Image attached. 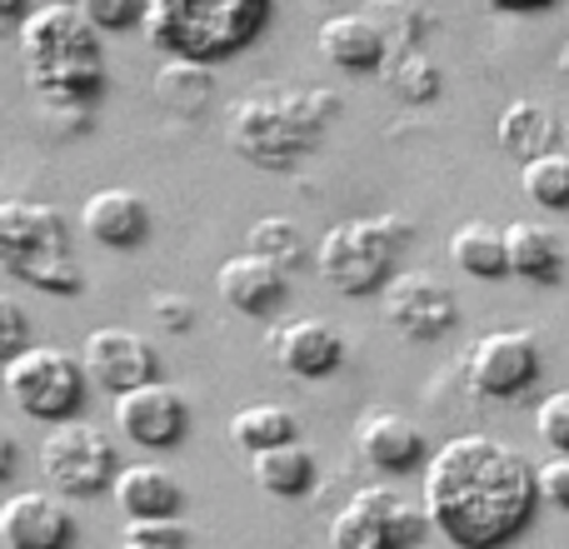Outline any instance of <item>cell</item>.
<instances>
[{
  "mask_svg": "<svg viewBox=\"0 0 569 549\" xmlns=\"http://www.w3.org/2000/svg\"><path fill=\"white\" fill-rule=\"evenodd\" d=\"M420 505L455 549H505L535 525L540 465L495 435H450L425 465Z\"/></svg>",
  "mask_w": 569,
  "mask_h": 549,
  "instance_id": "cell-1",
  "label": "cell"
},
{
  "mask_svg": "<svg viewBox=\"0 0 569 549\" xmlns=\"http://www.w3.org/2000/svg\"><path fill=\"white\" fill-rule=\"evenodd\" d=\"M340 116V96L325 86H256L226 116V140L256 170H295L320 150V136Z\"/></svg>",
  "mask_w": 569,
  "mask_h": 549,
  "instance_id": "cell-2",
  "label": "cell"
},
{
  "mask_svg": "<svg viewBox=\"0 0 569 549\" xmlns=\"http://www.w3.org/2000/svg\"><path fill=\"white\" fill-rule=\"evenodd\" d=\"M26 86L46 106L90 110L106 96V46L80 6H36L16 36Z\"/></svg>",
  "mask_w": 569,
  "mask_h": 549,
  "instance_id": "cell-3",
  "label": "cell"
},
{
  "mask_svg": "<svg viewBox=\"0 0 569 549\" xmlns=\"http://www.w3.org/2000/svg\"><path fill=\"white\" fill-rule=\"evenodd\" d=\"M276 20V0H150L146 40L166 60H226Z\"/></svg>",
  "mask_w": 569,
  "mask_h": 549,
  "instance_id": "cell-4",
  "label": "cell"
},
{
  "mask_svg": "<svg viewBox=\"0 0 569 549\" xmlns=\"http://www.w3.org/2000/svg\"><path fill=\"white\" fill-rule=\"evenodd\" d=\"M0 270L40 295H76L80 260L66 210L26 196L0 200Z\"/></svg>",
  "mask_w": 569,
  "mask_h": 549,
  "instance_id": "cell-5",
  "label": "cell"
},
{
  "mask_svg": "<svg viewBox=\"0 0 569 549\" xmlns=\"http://www.w3.org/2000/svg\"><path fill=\"white\" fill-rule=\"evenodd\" d=\"M405 246H410V220L405 216H360L340 220L315 246V274L335 295H380L395 280Z\"/></svg>",
  "mask_w": 569,
  "mask_h": 549,
  "instance_id": "cell-6",
  "label": "cell"
},
{
  "mask_svg": "<svg viewBox=\"0 0 569 549\" xmlns=\"http://www.w3.org/2000/svg\"><path fill=\"white\" fill-rule=\"evenodd\" d=\"M0 385H6L10 405L20 415L46 420V425L76 420L90 390L80 355L60 350V345H30V350H20L10 365H0Z\"/></svg>",
  "mask_w": 569,
  "mask_h": 549,
  "instance_id": "cell-7",
  "label": "cell"
},
{
  "mask_svg": "<svg viewBox=\"0 0 569 549\" xmlns=\"http://www.w3.org/2000/svg\"><path fill=\"white\" fill-rule=\"evenodd\" d=\"M36 460H40L46 485L56 495H66V500H90V495L110 490L116 475L126 470V460H120L110 430L80 420V415L76 420L50 425L46 440H40V450H36Z\"/></svg>",
  "mask_w": 569,
  "mask_h": 549,
  "instance_id": "cell-8",
  "label": "cell"
},
{
  "mask_svg": "<svg viewBox=\"0 0 569 549\" xmlns=\"http://www.w3.org/2000/svg\"><path fill=\"white\" fill-rule=\"evenodd\" d=\"M430 515L415 505L410 495L390 490V485H365L335 510L330 545L335 549H420L430 535Z\"/></svg>",
  "mask_w": 569,
  "mask_h": 549,
  "instance_id": "cell-9",
  "label": "cell"
},
{
  "mask_svg": "<svg viewBox=\"0 0 569 549\" xmlns=\"http://www.w3.org/2000/svg\"><path fill=\"white\" fill-rule=\"evenodd\" d=\"M545 370V350H540V335L535 330H490L470 345L465 355V380L480 400H520L540 385Z\"/></svg>",
  "mask_w": 569,
  "mask_h": 549,
  "instance_id": "cell-10",
  "label": "cell"
},
{
  "mask_svg": "<svg viewBox=\"0 0 569 549\" xmlns=\"http://www.w3.org/2000/svg\"><path fill=\"white\" fill-rule=\"evenodd\" d=\"M380 315L390 330H400L405 340H445L460 325V300L455 290L430 270H400L380 290Z\"/></svg>",
  "mask_w": 569,
  "mask_h": 549,
  "instance_id": "cell-11",
  "label": "cell"
},
{
  "mask_svg": "<svg viewBox=\"0 0 569 549\" xmlns=\"http://www.w3.org/2000/svg\"><path fill=\"white\" fill-rule=\"evenodd\" d=\"M76 355H80V365H86V380L96 385V390H106L110 400L160 380L156 345L140 330H126V325H96V330L80 340Z\"/></svg>",
  "mask_w": 569,
  "mask_h": 549,
  "instance_id": "cell-12",
  "label": "cell"
},
{
  "mask_svg": "<svg viewBox=\"0 0 569 549\" xmlns=\"http://www.w3.org/2000/svg\"><path fill=\"white\" fill-rule=\"evenodd\" d=\"M116 435L136 450H176L190 435V405L176 385H140V390L110 400Z\"/></svg>",
  "mask_w": 569,
  "mask_h": 549,
  "instance_id": "cell-13",
  "label": "cell"
},
{
  "mask_svg": "<svg viewBox=\"0 0 569 549\" xmlns=\"http://www.w3.org/2000/svg\"><path fill=\"white\" fill-rule=\"evenodd\" d=\"M266 350L290 380H330L345 365V335L325 315H290L270 325Z\"/></svg>",
  "mask_w": 569,
  "mask_h": 549,
  "instance_id": "cell-14",
  "label": "cell"
},
{
  "mask_svg": "<svg viewBox=\"0 0 569 549\" xmlns=\"http://www.w3.org/2000/svg\"><path fill=\"white\" fill-rule=\"evenodd\" d=\"M0 549H76V515L56 490H16L0 505Z\"/></svg>",
  "mask_w": 569,
  "mask_h": 549,
  "instance_id": "cell-15",
  "label": "cell"
},
{
  "mask_svg": "<svg viewBox=\"0 0 569 549\" xmlns=\"http://www.w3.org/2000/svg\"><path fill=\"white\" fill-rule=\"evenodd\" d=\"M355 450L370 470L380 475H410L420 465H430V445H425V430L410 420V415L390 410V405H370L355 420Z\"/></svg>",
  "mask_w": 569,
  "mask_h": 549,
  "instance_id": "cell-16",
  "label": "cell"
},
{
  "mask_svg": "<svg viewBox=\"0 0 569 549\" xmlns=\"http://www.w3.org/2000/svg\"><path fill=\"white\" fill-rule=\"evenodd\" d=\"M315 46L345 76H370V70H385V60H390V30L380 26L375 10H340V16L320 20Z\"/></svg>",
  "mask_w": 569,
  "mask_h": 549,
  "instance_id": "cell-17",
  "label": "cell"
},
{
  "mask_svg": "<svg viewBox=\"0 0 569 549\" xmlns=\"http://www.w3.org/2000/svg\"><path fill=\"white\" fill-rule=\"evenodd\" d=\"M216 295L230 305L236 315L250 320H270L290 295V270H280L276 260L256 256V250H240V256L220 260L216 270Z\"/></svg>",
  "mask_w": 569,
  "mask_h": 549,
  "instance_id": "cell-18",
  "label": "cell"
},
{
  "mask_svg": "<svg viewBox=\"0 0 569 549\" xmlns=\"http://www.w3.org/2000/svg\"><path fill=\"white\" fill-rule=\"evenodd\" d=\"M80 230H86L96 246L106 250H140L156 230V216H150V200L136 196L126 186H106L96 196H86L80 206Z\"/></svg>",
  "mask_w": 569,
  "mask_h": 549,
  "instance_id": "cell-19",
  "label": "cell"
},
{
  "mask_svg": "<svg viewBox=\"0 0 569 549\" xmlns=\"http://www.w3.org/2000/svg\"><path fill=\"white\" fill-rule=\"evenodd\" d=\"M110 495L126 520H180V505H186V485L166 465H126Z\"/></svg>",
  "mask_w": 569,
  "mask_h": 549,
  "instance_id": "cell-20",
  "label": "cell"
},
{
  "mask_svg": "<svg viewBox=\"0 0 569 549\" xmlns=\"http://www.w3.org/2000/svg\"><path fill=\"white\" fill-rule=\"evenodd\" d=\"M560 136H565V126L545 100H510V106L500 110V120H495V140H500V150L515 156L520 166H530V160L560 150Z\"/></svg>",
  "mask_w": 569,
  "mask_h": 549,
  "instance_id": "cell-21",
  "label": "cell"
},
{
  "mask_svg": "<svg viewBox=\"0 0 569 549\" xmlns=\"http://www.w3.org/2000/svg\"><path fill=\"white\" fill-rule=\"evenodd\" d=\"M250 480L270 500H300L320 480V460H315V450L305 440H290V445H276V450L250 455Z\"/></svg>",
  "mask_w": 569,
  "mask_h": 549,
  "instance_id": "cell-22",
  "label": "cell"
},
{
  "mask_svg": "<svg viewBox=\"0 0 569 549\" xmlns=\"http://www.w3.org/2000/svg\"><path fill=\"white\" fill-rule=\"evenodd\" d=\"M505 250H510V274H520V280H530V285L565 280V240L550 226L510 220L505 226Z\"/></svg>",
  "mask_w": 569,
  "mask_h": 549,
  "instance_id": "cell-23",
  "label": "cell"
},
{
  "mask_svg": "<svg viewBox=\"0 0 569 549\" xmlns=\"http://www.w3.org/2000/svg\"><path fill=\"white\" fill-rule=\"evenodd\" d=\"M450 266L470 280H505L510 274V250H505V226L490 220H465L450 236Z\"/></svg>",
  "mask_w": 569,
  "mask_h": 549,
  "instance_id": "cell-24",
  "label": "cell"
},
{
  "mask_svg": "<svg viewBox=\"0 0 569 549\" xmlns=\"http://www.w3.org/2000/svg\"><path fill=\"white\" fill-rule=\"evenodd\" d=\"M290 440H300V420H295L290 405L256 400V405H240V410L230 415V445L246 455L276 450V445H290Z\"/></svg>",
  "mask_w": 569,
  "mask_h": 549,
  "instance_id": "cell-25",
  "label": "cell"
},
{
  "mask_svg": "<svg viewBox=\"0 0 569 549\" xmlns=\"http://www.w3.org/2000/svg\"><path fill=\"white\" fill-rule=\"evenodd\" d=\"M150 90L176 116H200L210 106V96H216V70L200 66V60H166L156 70V80H150Z\"/></svg>",
  "mask_w": 569,
  "mask_h": 549,
  "instance_id": "cell-26",
  "label": "cell"
},
{
  "mask_svg": "<svg viewBox=\"0 0 569 549\" xmlns=\"http://www.w3.org/2000/svg\"><path fill=\"white\" fill-rule=\"evenodd\" d=\"M380 76H385V86L405 100V106H425V100L440 96V66H435L420 46L390 50V60H385Z\"/></svg>",
  "mask_w": 569,
  "mask_h": 549,
  "instance_id": "cell-27",
  "label": "cell"
},
{
  "mask_svg": "<svg viewBox=\"0 0 569 549\" xmlns=\"http://www.w3.org/2000/svg\"><path fill=\"white\" fill-rule=\"evenodd\" d=\"M520 190L540 210H569V150H550V156L520 166Z\"/></svg>",
  "mask_w": 569,
  "mask_h": 549,
  "instance_id": "cell-28",
  "label": "cell"
},
{
  "mask_svg": "<svg viewBox=\"0 0 569 549\" xmlns=\"http://www.w3.org/2000/svg\"><path fill=\"white\" fill-rule=\"evenodd\" d=\"M246 250L276 260L280 270H295V266H305V260H310V246H305L300 226H295V220H284V216L256 220V226H250V236H246Z\"/></svg>",
  "mask_w": 569,
  "mask_h": 549,
  "instance_id": "cell-29",
  "label": "cell"
},
{
  "mask_svg": "<svg viewBox=\"0 0 569 549\" xmlns=\"http://www.w3.org/2000/svg\"><path fill=\"white\" fill-rule=\"evenodd\" d=\"M120 549H190L186 520H126Z\"/></svg>",
  "mask_w": 569,
  "mask_h": 549,
  "instance_id": "cell-30",
  "label": "cell"
},
{
  "mask_svg": "<svg viewBox=\"0 0 569 549\" xmlns=\"http://www.w3.org/2000/svg\"><path fill=\"white\" fill-rule=\"evenodd\" d=\"M535 435L550 445V455H569V390H550L535 405Z\"/></svg>",
  "mask_w": 569,
  "mask_h": 549,
  "instance_id": "cell-31",
  "label": "cell"
},
{
  "mask_svg": "<svg viewBox=\"0 0 569 549\" xmlns=\"http://www.w3.org/2000/svg\"><path fill=\"white\" fill-rule=\"evenodd\" d=\"M80 10L90 16V26L100 30V36H116V30H130V26H146V10L150 0H80Z\"/></svg>",
  "mask_w": 569,
  "mask_h": 549,
  "instance_id": "cell-32",
  "label": "cell"
},
{
  "mask_svg": "<svg viewBox=\"0 0 569 549\" xmlns=\"http://www.w3.org/2000/svg\"><path fill=\"white\" fill-rule=\"evenodd\" d=\"M30 315H26V305L16 300V295H6L0 290V365H10L20 350H30Z\"/></svg>",
  "mask_w": 569,
  "mask_h": 549,
  "instance_id": "cell-33",
  "label": "cell"
},
{
  "mask_svg": "<svg viewBox=\"0 0 569 549\" xmlns=\"http://www.w3.org/2000/svg\"><path fill=\"white\" fill-rule=\"evenodd\" d=\"M540 500L569 515V455H550L540 465Z\"/></svg>",
  "mask_w": 569,
  "mask_h": 549,
  "instance_id": "cell-34",
  "label": "cell"
},
{
  "mask_svg": "<svg viewBox=\"0 0 569 549\" xmlns=\"http://www.w3.org/2000/svg\"><path fill=\"white\" fill-rule=\"evenodd\" d=\"M150 310H156V320L166 325V330H186V325H196V305L176 290H160L156 300H150Z\"/></svg>",
  "mask_w": 569,
  "mask_h": 549,
  "instance_id": "cell-35",
  "label": "cell"
},
{
  "mask_svg": "<svg viewBox=\"0 0 569 549\" xmlns=\"http://www.w3.org/2000/svg\"><path fill=\"white\" fill-rule=\"evenodd\" d=\"M30 10H36L30 0H0V36H20Z\"/></svg>",
  "mask_w": 569,
  "mask_h": 549,
  "instance_id": "cell-36",
  "label": "cell"
},
{
  "mask_svg": "<svg viewBox=\"0 0 569 549\" xmlns=\"http://www.w3.org/2000/svg\"><path fill=\"white\" fill-rule=\"evenodd\" d=\"M16 455H20V445H16V435L6 430V425H0V485L10 480V475H16Z\"/></svg>",
  "mask_w": 569,
  "mask_h": 549,
  "instance_id": "cell-37",
  "label": "cell"
},
{
  "mask_svg": "<svg viewBox=\"0 0 569 549\" xmlns=\"http://www.w3.org/2000/svg\"><path fill=\"white\" fill-rule=\"evenodd\" d=\"M490 6H500V10H550L555 0H490Z\"/></svg>",
  "mask_w": 569,
  "mask_h": 549,
  "instance_id": "cell-38",
  "label": "cell"
},
{
  "mask_svg": "<svg viewBox=\"0 0 569 549\" xmlns=\"http://www.w3.org/2000/svg\"><path fill=\"white\" fill-rule=\"evenodd\" d=\"M555 66H560V76L569 80V40H565V46H560V60H555Z\"/></svg>",
  "mask_w": 569,
  "mask_h": 549,
  "instance_id": "cell-39",
  "label": "cell"
},
{
  "mask_svg": "<svg viewBox=\"0 0 569 549\" xmlns=\"http://www.w3.org/2000/svg\"><path fill=\"white\" fill-rule=\"evenodd\" d=\"M50 6H80V0H50Z\"/></svg>",
  "mask_w": 569,
  "mask_h": 549,
  "instance_id": "cell-40",
  "label": "cell"
},
{
  "mask_svg": "<svg viewBox=\"0 0 569 549\" xmlns=\"http://www.w3.org/2000/svg\"><path fill=\"white\" fill-rule=\"evenodd\" d=\"M565 146H569V126H565Z\"/></svg>",
  "mask_w": 569,
  "mask_h": 549,
  "instance_id": "cell-41",
  "label": "cell"
}]
</instances>
